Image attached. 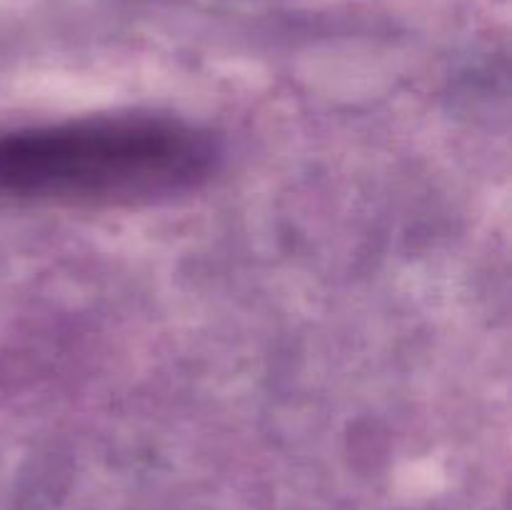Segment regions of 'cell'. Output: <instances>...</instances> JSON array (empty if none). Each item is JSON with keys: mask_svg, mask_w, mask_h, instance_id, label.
Instances as JSON below:
<instances>
[{"mask_svg": "<svg viewBox=\"0 0 512 510\" xmlns=\"http://www.w3.org/2000/svg\"><path fill=\"white\" fill-rule=\"evenodd\" d=\"M215 145L165 115H93L0 133V200L20 205H138L210 178Z\"/></svg>", "mask_w": 512, "mask_h": 510, "instance_id": "obj_1", "label": "cell"}]
</instances>
